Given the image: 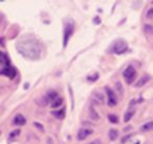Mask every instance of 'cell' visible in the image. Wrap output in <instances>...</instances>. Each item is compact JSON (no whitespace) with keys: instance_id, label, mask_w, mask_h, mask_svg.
Listing matches in <instances>:
<instances>
[{"instance_id":"obj_1","label":"cell","mask_w":153,"mask_h":144,"mask_svg":"<svg viewBox=\"0 0 153 144\" xmlns=\"http://www.w3.org/2000/svg\"><path fill=\"white\" fill-rule=\"evenodd\" d=\"M17 50L22 56L28 59H37L41 54L40 44L35 39L23 38L17 43Z\"/></svg>"},{"instance_id":"obj_2","label":"cell","mask_w":153,"mask_h":144,"mask_svg":"<svg viewBox=\"0 0 153 144\" xmlns=\"http://www.w3.org/2000/svg\"><path fill=\"white\" fill-rule=\"evenodd\" d=\"M128 51V43L123 39H117L115 41H113L111 43L110 47H109V52L113 54H117L121 55Z\"/></svg>"},{"instance_id":"obj_3","label":"cell","mask_w":153,"mask_h":144,"mask_svg":"<svg viewBox=\"0 0 153 144\" xmlns=\"http://www.w3.org/2000/svg\"><path fill=\"white\" fill-rule=\"evenodd\" d=\"M74 32V23L72 20H69L67 22V24L65 26V30H64V40H63V45L64 47L67 45L68 41H69V38L72 36Z\"/></svg>"},{"instance_id":"obj_4","label":"cell","mask_w":153,"mask_h":144,"mask_svg":"<svg viewBox=\"0 0 153 144\" xmlns=\"http://www.w3.org/2000/svg\"><path fill=\"white\" fill-rule=\"evenodd\" d=\"M123 76H124V79L126 80V82L128 84H131L136 78V70L135 68H133L132 65H129L123 73Z\"/></svg>"},{"instance_id":"obj_5","label":"cell","mask_w":153,"mask_h":144,"mask_svg":"<svg viewBox=\"0 0 153 144\" xmlns=\"http://www.w3.org/2000/svg\"><path fill=\"white\" fill-rule=\"evenodd\" d=\"M0 74L7 77V78H10V79H13L16 77L17 72H16L15 68H12V66H3V68H1V70H0Z\"/></svg>"},{"instance_id":"obj_6","label":"cell","mask_w":153,"mask_h":144,"mask_svg":"<svg viewBox=\"0 0 153 144\" xmlns=\"http://www.w3.org/2000/svg\"><path fill=\"white\" fill-rule=\"evenodd\" d=\"M106 93H107V97H108V101H107V103H108L109 106H115L117 104V95H115V93L112 91V89L108 88V87H106Z\"/></svg>"},{"instance_id":"obj_7","label":"cell","mask_w":153,"mask_h":144,"mask_svg":"<svg viewBox=\"0 0 153 144\" xmlns=\"http://www.w3.org/2000/svg\"><path fill=\"white\" fill-rule=\"evenodd\" d=\"M94 133V130L92 129H89V128H80L79 131H78V135H76V137H78V140H85L87 137H89L91 134Z\"/></svg>"},{"instance_id":"obj_8","label":"cell","mask_w":153,"mask_h":144,"mask_svg":"<svg viewBox=\"0 0 153 144\" xmlns=\"http://www.w3.org/2000/svg\"><path fill=\"white\" fill-rule=\"evenodd\" d=\"M13 123H14V125L22 126V125H24V124L26 123V119L24 118V117L22 116L21 114H17V115L15 116V118H14Z\"/></svg>"},{"instance_id":"obj_9","label":"cell","mask_w":153,"mask_h":144,"mask_svg":"<svg viewBox=\"0 0 153 144\" xmlns=\"http://www.w3.org/2000/svg\"><path fill=\"white\" fill-rule=\"evenodd\" d=\"M0 62L4 66H11L10 65V58L4 52H1V53H0Z\"/></svg>"},{"instance_id":"obj_10","label":"cell","mask_w":153,"mask_h":144,"mask_svg":"<svg viewBox=\"0 0 153 144\" xmlns=\"http://www.w3.org/2000/svg\"><path fill=\"white\" fill-rule=\"evenodd\" d=\"M134 114H135V108H134V110L130 108L129 110H127V112H125V116H124V121H125V122H128V121H130L132 117L134 116Z\"/></svg>"},{"instance_id":"obj_11","label":"cell","mask_w":153,"mask_h":144,"mask_svg":"<svg viewBox=\"0 0 153 144\" xmlns=\"http://www.w3.org/2000/svg\"><path fill=\"white\" fill-rule=\"evenodd\" d=\"M140 131H150L153 129V121H151V122H147L145 123V124H143L142 126H140Z\"/></svg>"},{"instance_id":"obj_12","label":"cell","mask_w":153,"mask_h":144,"mask_svg":"<svg viewBox=\"0 0 153 144\" xmlns=\"http://www.w3.org/2000/svg\"><path fill=\"white\" fill-rule=\"evenodd\" d=\"M51 114H53V116L56 117V118H58V119H63L64 116H65V108L62 107L60 110H55V112H53Z\"/></svg>"},{"instance_id":"obj_13","label":"cell","mask_w":153,"mask_h":144,"mask_svg":"<svg viewBox=\"0 0 153 144\" xmlns=\"http://www.w3.org/2000/svg\"><path fill=\"white\" fill-rule=\"evenodd\" d=\"M46 97L48 98V100H49V102H53V100H56L57 99L59 96H58V94H57V92H55V91H53V89H51V91H48V93H47V95H46Z\"/></svg>"},{"instance_id":"obj_14","label":"cell","mask_w":153,"mask_h":144,"mask_svg":"<svg viewBox=\"0 0 153 144\" xmlns=\"http://www.w3.org/2000/svg\"><path fill=\"white\" fill-rule=\"evenodd\" d=\"M149 80H150V77H149L148 75H145V76L143 77L142 79H140V80H138V82L135 84V86H136V87H140V86H143V85L146 84V83L148 82Z\"/></svg>"},{"instance_id":"obj_15","label":"cell","mask_w":153,"mask_h":144,"mask_svg":"<svg viewBox=\"0 0 153 144\" xmlns=\"http://www.w3.org/2000/svg\"><path fill=\"white\" fill-rule=\"evenodd\" d=\"M62 103H63V98L61 97H58L56 100H53V102H51V107L56 108V107H59V106L62 105Z\"/></svg>"},{"instance_id":"obj_16","label":"cell","mask_w":153,"mask_h":144,"mask_svg":"<svg viewBox=\"0 0 153 144\" xmlns=\"http://www.w3.org/2000/svg\"><path fill=\"white\" fill-rule=\"evenodd\" d=\"M108 136L109 138H110V140H115L117 138V136H119V131L117 130V129H110L108 133Z\"/></svg>"},{"instance_id":"obj_17","label":"cell","mask_w":153,"mask_h":144,"mask_svg":"<svg viewBox=\"0 0 153 144\" xmlns=\"http://www.w3.org/2000/svg\"><path fill=\"white\" fill-rule=\"evenodd\" d=\"M108 120L112 123H117L119 122V117L114 114H109L108 115Z\"/></svg>"},{"instance_id":"obj_18","label":"cell","mask_w":153,"mask_h":144,"mask_svg":"<svg viewBox=\"0 0 153 144\" xmlns=\"http://www.w3.org/2000/svg\"><path fill=\"white\" fill-rule=\"evenodd\" d=\"M20 135V129H16V130H13L11 134H10V139H13V138L15 137H18V136Z\"/></svg>"},{"instance_id":"obj_19","label":"cell","mask_w":153,"mask_h":144,"mask_svg":"<svg viewBox=\"0 0 153 144\" xmlns=\"http://www.w3.org/2000/svg\"><path fill=\"white\" fill-rule=\"evenodd\" d=\"M147 18H149V19H150V18H153V8L148 11V13H147Z\"/></svg>"},{"instance_id":"obj_20","label":"cell","mask_w":153,"mask_h":144,"mask_svg":"<svg viewBox=\"0 0 153 144\" xmlns=\"http://www.w3.org/2000/svg\"><path fill=\"white\" fill-rule=\"evenodd\" d=\"M88 144H101V140L100 139H96V140H94V141L90 142V143H88Z\"/></svg>"},{"instance_id":"obj_21","label":"cell","mask_w":153,"mask_h":144,"mask_svg":"<svg viewBox=\"0 0 153 144\" xmlns=\"http://www.w3.org/2000/svg\"><path fill=\"white\" fill-rule=\"evenodd\" d=\"M130 138V136H127V137H124L123 139H122V143H125L126 141H127L128 139H129Z\"/></svg>"}]
</instances>
